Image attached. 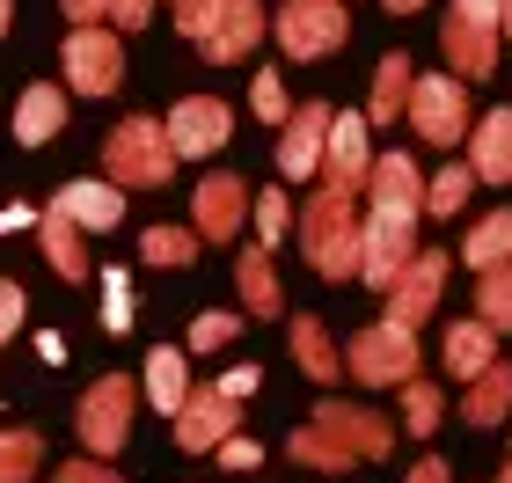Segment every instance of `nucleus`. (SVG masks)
<instances>
[{"mask_svg":"<svg viewBox=\"0 0 512 483\" xmlns=\"http://www.w3.org/2000/svg\"><path fill=\"white\" fill-rule=\"evenodd\" d=\"M417 220H425V176L417 161L395 147V154H374V176H366V249H359V279L366 286H395L403 264L417 257Z\"/></svg>","mask_w":512,"mask_h":483,"instance_id":"nucleus-1","label":"nucleus"},{"mask_svg":"<svg viewBox=\"0 0 512 483\" xmlns=\"http://www.w3.org/2000/svg\"><path fill=\"white\" fill-rule=\"evenodd\" d=\"M388 447H395V425L381 418V410H366V403H315V418L286 440V454L300 469H322V476H344L352 462H388Z\"/></svg>","mask_w":512,"mask_h":483,"instance_id":"nucleus-2","label":"nucleus"},{"mask_svg":"<svg viewBox=\"0 0 512 483\" xmlns=\"http://www.w3.org/2000/svg\"><path fill=\"white\" fill-rule=\"evenodd\" d=\"M366 235V213H359V191H337V183H315L308 205H300V257H308L322 279H359V242Z\"/></svg>","mask_w":512,"mask_h":483,"instance_id":"nucleus-3","label":"nucleus"},{"mask_svg":"<svg viewBox=\"0 0 512 483\" xmlns=\"http://www.w3.org/2000/svg\"><path fill=\"white\" fill-rule=\"evenodd\" d=\"M176 140L161 118H118L103 132V169L118 191H161V183H176Z\"/></svg>","mask_w":512,"mask_h":483,"instance_id":"nucleus-4","label":"nucleus"},{"mask_svg":"<svg viewBox=\"0 0 512 483\" xmlns=\"http://www.w3.org/2000/svg\"><path fill=\"white\" fill-rule=\"evenodd\" d=\"M498 44H505V0H454L439 22V52H447L454 81H491Z\"/></svg>","mask_w":512,"mask_h":483,"instance_id":"nucleus-5","label":"nucleus"},{"mask_svg":"<svg viewBox=\"0 0 512 483\" xmlns=\"http://www.w3.org/2000/svg\"><path fill=\"white\" fill-rule=\"evenodd\" d=\"M132 410H139V381L132 374H103L81 388V410H74V432L96 462H118L125 440H132Z\"/></svg>","mask_w":512,"mask_h":483,"instance_id":"nucleus-6","label":"nucleus"},{"mask_svg":"<svg viewBox=\"0 0 512 483\" xmlns=\"http://www.w3.org/2000/svg\"><path fill=\"white\" fill-rule=\"evenodd\" d=\"M271 37L286 59H330L352 37V0H286L271 15Z\"/></svg>","mask_w":512,"mask_h":483,"instance_id":"nucleus-7","label":"nucleus"},{"mask_svg":"<svg viewBox=\"0 0 512 483\" xmlns=\"http://www.w3.org/2000/svg\"><path fill=\"white\" fill-rule=\"evenodd\" d=\"M344 374H359L366 388H403L417 381V330H403V322H366V330L344 344Z\"/></svg>","mask_w":512,"mask_h":483,"instance_id":"nucleus-8","label":"nucleus"},{"mask_svg":"<svg viewBox=\"0 0 512 483\" xmlns=\"http://www.w3.org/2000/svg\"><path fill=\"white\" fill-rule=\"evenodd\" d=\"M59 74H66V96H118V81H125V37L103 30V22L66 30Z\"/></svg>","mask_w":512,"mask_h":483,"instance_id":"nucleus-9","label":"nucleus"},{"mask_svg":"<svg viewBox=\"0 0 512 483\" xmlns=\"http://www.w3.org/2000/svg\"><path fill=\"white\" fill-rule=\"evenodd\" d=\"M410 132L417 140H432V147H461L469 140V81H454V74H417L410 81Z\"/></svg>","mask_w":512,"mask_h":483,"instance_id":"nucleus-10","label":"nucleus"},{"mask_svg":"<svg viewBox=\"0 0 512 483\" xmlns=\"http://www.w3.org/2000/svg\"><path fill=\"white\" fill-rule=\"evenodd\" d=\"M366 176H374V125H366V110H337L315 183H337V191H359L366 198Z\"/></svg>","mask_w":512,"mask_h":483,"instance_id":"nucleus-11","label":"nucleus"},{"mask_svg":"<svg viewBox=\"0 0 512 483\" xmlns=\"http://www.w3.org/2000/svg\"><path fill=\"white\" fill-rule=\"evenodd\" d=\"M235 425H242V403L227 396V388L213 381V388H191V403L176 410V447L183 454H220L227 440H235Z\"/></svg>","mask_w":512,"mask_h":483,"instance_id":"nucleus-12","label":"nucleus"},{"mask_svg":"<svg viewBox=\"0 0 512 483\" xmlns=\"http://www.w3.org/2000/svg\"><path fill=\"white\" fill-rule=\"evenodd\" d=\"M249 205H256V191L242 176H205L198 191H191V235L198 242H235L242 227H249Z\"/></svg>","mask_w":512,"mask_h":483,"instance_id":"nucleus-13","label":"nucleus"},{"mask_svg":"<svg viewBox=\"0 0 512 483\" xmlns=\"http://www.w3.org/2000/svg\"><path fill=\"white\" fill-rule=\"evenodd\" d=\"M330 118H337V110L315 96V103H300L293 118L278 125V176H286V183H315V176H322V147H330Z\"/></svg>","mask_w":512,"mask_h":483,"instance_id":"nucleus-14","label":"nucleus"},{"mask_svg":"<svg viewBox=\"0 0 512 483\" xmlns=\"http://www.w3.org/2000/svg\"><path fill=\"white\" fill-rule=\"evenodd\" d=\"M264 30H271L264 0H220L213 22H205V37H198V52L213 66H235V59H249L256 44H264Z\"/></svg>","mask_w":512,"mask_h":483,"instance_id":"nucleus-15","label":"nucleus"},{"mask_svg":"<svg viewBox=\"0 0 512 483\" xmlns=\"http://www.w3.org/2000/svg\"><path fill=\"white\" fill-rule=\"evenodd\" d=\"M454 257L447 249H417V257L403 264V279L388 286V322H403V330H417L432 308H439V286H447Z\"/></svg>","mask_w":512,"mask_h":483,"instance_id":"nucleus-16","label":"nucleus"},{"mask_svg":"<svg viewBox=\"0 0 512 483\" xmlns=\"http://www.w3.org/2000/svg\"><path fill=\"white\" fill-rule=\"evenodd\" d=\"M161 125H169V140H176L183 161H205V154L227 147V132H235V110H227L220 96H183Z\"/></svg>","mask_w":512,"mask_h":483,"instance_id":"nucleus-17","label":"nucleus"},{"mask_svg":"<svg viewBox=\"0 0 512 483\" xmlns=\"http://www.w3.org/2000/svg\"><path fill=\"white\" fill-rule=\"evenodd\" d=\"M37 249H44V264H52V271H59L66 286H88V279H96V257H88L81 227L66 220V213H59L52 198L37 205Z\"/></svg>","mask_w":512,"mask_h":483,"instance_id":"nucleus-18","label":"nucleus"},{"mask_svg":"<svg viewBox=\"0 0 512 483\" xmlns=\"http://www.w3.org/2000/svg\"><path fill=\"white\" fill-rule=\"evenodd\" d=\"M52 205L81 227V235H110V227L125 220V191H118V183H103V176H74V183H59Z\"/></svg>","mask_w":512,"mask_h":483,"instance_id":"nucleus-19","label":"nucleus"},{"mask_svg":"<svg viewBox=\"0 0 512 483\" xmlns=\"http://www.w3.org/2000/svg\"><path fill=\"white\" fill-rule=\"evenodd\" d=\"M66 132V81H30L15 103V140L22 147H52Z\"/></svg>","mask_w":512,"mask_h":483,"instance_id":"nucleus-20","label":"nucleus"},{"mask_svg":"<svg viewBox=\"0 0 512 483\" xmlns=\"http://www.w3.org/2000/svg\"><path fill=\"white\" fill-rule=\"evenodd\" d=\"M139 396H147L161 418H176V410L191 403V359H183L176 344H154L147 366H139Z\"/></svg>","mask_w":512,"mask_h":483,"instance_id":"nucleus-21","label":"nucleus"},{"mask_svg":"<svg viewBox=\"0 0 512 483\" xmlns=\"http://www.w3.org/2000/svg\"><path fill=\"white\" fill-rule=\"evenodd\" d=\"M469 169H476V183H512V110H483L476 118Z\"/></svg>","mask_w":512,"mask_h":483,"instance_id":"nucleus-22","label":"nucleus"},{"mask_svg":"<svg viewBox=\"0 0 512 483\" xmlns=\"http://www.w3.org/2000/svg\"><path fill=\"white\" fill-rule=\"evenodd\" d=\"M235 293H242V308H249V315H286V293H278V264H271V249H264V242L235 257Z\"/></svg>","mask_w":512,"mask_h":483,"instance_id":"nucleus-23","label":"nucleus"},{"mask_svg":"<svg viewBox=\"0 0 512 483\" xmlns=\"http://www.w3.org/2000/svg\"><path fill=\"white\" fill-rule=\"evenodd\" d=\"M410 81H417V66H410V52H381V66H374V103H366V125H395L410 110Z\"/></svg>","mask_w":512,"mask_h":483,"instance_id":"nucleus-24","label":"nucleus"},{"mask_svg":"<svg viewBox=\"0 0 512 483\" xmlns=\"http://www.w3.org/2000/svg\"><path fill=\"white\" fill-rule=\"evenodd\" d=\"M483 366H498V330L483 315H469V322H454V330H447V374L476 381Z\"/></svg>","mask_w":512,"mask_h":483,"instance_id":"nucleus-25","label":"nucleus"},{"mask_svg":"<svg viewBox=\"0 0 512 483\" xmlns=\"http://www.w3.org/2000/svg\"><path fill=\"white\" fill-rule=\"evenodd\" d=\"M461 264L476 271H498V264H512V205H498V213H483L476 227H469V242H461Z\"/></svg>","mask_w":512,"mask_h":483,"instance_id":"nucleus-26","label":"nucleus"},{"mask_svg":"<svg viewBox=\"0 0 512 483\" xmlns=\"http://www.w3.org/2000/svg\"><path fill=\"white\" fill-rule=\"evenodd\" d=\"M461 418L469 425H505L512 418V366H483V374L469 381V396H461Z\"/></svg>","mask_w":512,"mask_h":483,"instance_id":"nucleus-27","label":"nucleus"},{"mask_svg":"<svg viewBox=\"0 0 512 483\" xmlns=\"http://www.w3.org/2000/svg\"><path fill=\"white\" fill-rule=\"evenodd\" d=\"M293 359H300V374H308V381H337V374H344L337 337L322 330L315 315H293Z\"/></svg>","mask_w":512,"mask_h":483,"instance_id":"nucleus-28","label":"nucleus"},{"mask_svg":"<svg viewBox=\"0 0 512 483\" xmlns=\"http://www.w3.org/2000/svg\"><path fill=\"white\" fill-rule=\"evenodd\" d=\"M37 469H44V432L0 425V483H37Z\"/></svg>","mask_w":512,"mask_h":483,"instance_id":"nucleus-29","label":"nucleus"},{"mask_svg":"<svg viewBox=\"0 0 512 483\" xmlns=\"http://www.w3.org/2000/svg\"><path fill=\"white\" fill-rule=\"evenodd\" d=\"M139 257L154 271H191L198 264V235L191 227H147V235H139Z\"/></svg>","mask_w":512,"mask_h":483,"instance_id":"nucleus-30","label":"nucleus"},{"mask_svg":"<svg viewBox=\"0 0 512 483\" xmlns=\"http://www.w3.org/2000/svg\"><path fill=\"white\" fill-rule=\"evenodd\" d=\"M469 191H476V169H469V161H447V169L425 183V213L447 220V213H461V205H469Z\"/></svg>","mask_w":512,"mask_h":483,"instance_id":"nucleus-31","label":"nucleus"},{"mask_svg":"<svg viewBox=\"0 0 512 483\" xmlns=\"http://www.w3.org/2000/svg\"><path fill=\"white\" fill-rule=\"evenodd\" d=\"M439 418H447V396H439V388L417 374V381H403V425L417 432V440H425V432H439Z\"/></svg>","mask_w":512,"mask_h":483,"instance_id":"nucleus-32","label":"nucleus"},{"mask_svg":"<svg viewBox=\"0 0 512 483\" xmlns=\"http://www.w3.org/2000/svg\"><path fill=\"white\" fill-rule=\"evenodd\" d=\"M476 308H483V322L505 337L512 330V264H498V271H483V286H476Z\"/></svg>","mask_w":512,"mask_h":483,"instance_id":"nucleus-33","label":"nucleus"},{"mask_svg":"<svg viewBox=\"0 0 512 483\" xmlns=\"http://www.w3.org/2000/svg\"><path fill=\"white\" fill-rule=\"evenodd\" d=\"M249 220H256V242L278 249V242H286V227H293V198H286V191H256Z\"/></svg>","mask_w":512,"mask_h":483,"instance_id":"nucleus-34","label":"nucleus"},{"mask_svg":"<svg viewBox=\"0 0 512 483\" xmlns=\"http://www.w3.org/2000/svg\"><path fill=\"white\" fill-rule=\"evenodd\" d=\"M249 110L264 125H286L293 118V103H286V81H278V66H256V81H249Z\"/></svg>","mask_w":512,"mask_h":483,"instance_id":"nucleus-35","label":"nucleus"},{"mask_svg":"<svg viewBox=\"0 0 512 483\" xmlns=\"http://www.w3.org/2000/svg\"><path fill=\"white\" fill-rule=\"evenodd\" d=\"M132 315H139V308H132V279H125L118 264H110V271H103V330H110V337H125V330H132Z\"/></svg>","mask_w":512,"mask_h":483,"instance_id":"nucleus-36","label":"nucleus"},{"mask_svg":"<svg viewBox=\"0 0 512 483\" xmlns=\"http://www.w3.org/2000/svg\"><path fill=\"white\" fill-rule=\"evenodd\" d=\"M235 330H242L235 308H205V315L191 322V352H227V344H235Z\"/></svg>","mask_w":512,"mask_h":483,"instance_id":"nucleus-37","label":"nucleus"},{"mask_svg":"<svg viewBox=\"0 0 512 483\" xmlns=\"http://www.w3.org/2000/svg\"><path fill=\"white\" fill-rule=\"evenodd\" d=\"M22 322H30V301H22V286L0 271V344L8 337H22Z\"/></svg>","mask_w":512,"mask_h":483,"instance_id":"nucleus-38","label":"nucleus"},{"mask_svg":"<svg viewBox=\"0 0 512 483\" xmlns=\"http://www.w3.org/2000/svg\"><path fill=\"white\" fill-rule=\"evenodd\" d=\"M154 8H161V0H110V30H118V37L147 30V22H154Z\"/></svg>","mask_w":512,"mask_h":483,"instance_id":"nucleus-39","label":"nucleus"},{"mask_svg":"<svg viewBox=\"0 0 512 483\" xmlns=\"http://www.w3.org/2000/svg\"><path fill=\"white\" fill-rule=\"evenodd\" d=\"M52 483H125L110 462H96V454H81V462H59V476Z\"/></svg>","mask_w":512,"mask_h":483,"instance_id":"nucleus-40","label":"nucleus"},{"mask_svg":"<svg viewBox=\"0 0 512 483\" xmlns=\"http://www.w3.org/2000/svg\"><path fill=\"white\" fill-rule=\"evenodd\" d=\"M169 8H176V30H183V37L198 44V37H205V22H213V8H220V0H169Z\"/></svg>","mask_w":512,"mask_h":483,"instance_id":"nucleus-41","label":"nucleus"},{"mask_svg":"<svg viewBox=\"0 0 512 483\" xmlns=\"http://www.w3.org/2000/svg\"><path fill=\"white\" fill-rule=\"evenodd\" d=\"M59 15L74 22V30H88V22H110V0H59Z\"/></svg>","mask_w":512,"mask_h":483,"instance_id":"nucleus-42","label":"nucleus"},{"mask_svg":"<svg viewBox=\"0 0 512 483\" xmlns=\"http://www.w3.org/2000/svg\"><path fill=\"white\" fill-rule=\"evenodd\" d=\"M220 462H227V469H256V462H264V447H256V440H242V432H235V440L220 447Z\"/></svg>","mask_w":512,"mask_h":483,"instance_id":"nucleus-43","label":"nucleus"},{"mask_svg":"<svg viewBox=\"0 0 512 483\" xmlns=\"http://www.w3.org/2000/svg\"><path fill=\"white\" fill-rule=\"evenodd\" d=\"M220 388H227V396H256V366H227V374H220Z\"/></svg>","mask_w":512,"mask_h":483,"instance_id":"nucleus-44","label":"nucleus"},{"mask_svg":"<svg viewBox=\"0 0 512 483\" xmlns=\"http://www.w3.org/2000/svg\"><path fill=\"white\" fill-rule=\"evenodd\" d=\"M410 483H454V476H447V462H439V454H425V462L410 469Z\"/></svg>","mask_w":512,"mask_h":483,"instance_id":"nucleus-45","label":"nucleus"},{"mask_svg":"<svg viewBox=\"0 0 512 483\" xmlns=\"http://www.w3.org/2000/svg\"><path fill=\"white\" fill-rule=\"evenodd\" d=\"M15 227H37L30 205H0V235H15Z\"/></svg>","mask_w":512,"mask_h":483,"instance_id":"nucleus-46","label":"nucleus"},{"mask_svg":"<svg viewBox=\"0 0 512 483\" xmlns=\"http://www.w3.org/2000/svg\"><path fill=\"white\" fill-rule=\"evenodd\" d=\"M37 359H44V366H66V337H59V330L37 337Z\"/></svg>","mask_w":512,"mask_h":483,"instance_id":"nucleus-47","label":"nucleus"},{"mask_svg":"<svg viewBox=\"0 0 512 483\" xmlns=\"http://www.w3.org/2000/svg\"><path fill=\"white\" fill-rule=\"evenodd\" d=\"M381 8H388V15H417L425 0H381Z\"/></svg>","mask_w":512,"mask_h":483,"instance_id":"nucleus-48","label":"nucleus"},{"mask_svg":"<svg viewBox=\"0 0 512 483\" xmlns=\"http://www.w3.org/2000/svg\"><path fill=\"white\" fill-rule=\"evenodd\" d=\"M8 22H15V0H0V37H8Z\"/></svg>","mask_w":512,"mask_h":483,"instance_id":"nucleus-49","label":"nucleus"},{"mask_svg":"<svg viewBox=\"0 0 512 483\" xmlns=\"http://www.w3.org/2000/svg\"><path fill=\"white\" fill-rule=\"evenodd\" d=\"M505 44H512V0H505Z\"/></svg>","mask_w":512,"mask_h":483,"instance_id":"nucleus-50","label":"nucleus"},{"mask_svg":"<svg viewBox=\"0 0 512 483\" xmlns=\"http://www.w3.org/2000/svg\"><path fill=\"white\" fill-rule=\"evenodd\" d=\"M498 483H512V462H505V476H498Z\"/></svg>","mask_w":512,"mask_h":483,"instance_id":"nucleus-51","label":"nucleus"}]
</instances>
